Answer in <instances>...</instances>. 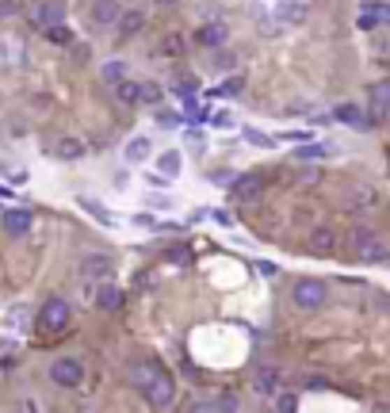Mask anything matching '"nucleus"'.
Wrapping results in <instances>:
<instances>
[{
	"label": "nucleus",
	"instance_id": "obj_1",
	"mask_svg": "<svg viewBox=\"0 0 390 413\" xmlns=\"http://www.w3.org/2000/svg\"><path fill=\"white\" fill-rule=\"evenodd\" d=\"M134 383H138V391H142V398H145V406L150 410H168L173 406V398H176V383H173V375H168L161 363H138L134 368Z\"/></svg>",
	"mask_w": 390,
	"mask_h": 413
},
{
	"label": "nucleus",
	"instance_id": "obj_2",
	"mask_svg": "<svg viewBox=\"0 0 390 413\" xmlns=\"http://www.w3.org/2000/svg\"><path fill=\"white\" fill-rule=\"evenodd\" d=\"M291 298H295V306L303 314H314V310H322V306L329 303V287H325L322 280H314V275H303V280L291 287Z\"/></svg>",
	"mask_w": 390,
	"mask_h": 413
},
{
	"label": "nucleus",
	"instance_id": "obj_3",
	"mask_svg": "<svg viewBox=\"0 0 390 413\" xmlns=\"http://www.w3.org/2000/svg\"><path fill=\"white\" fill-rule=\"evenodd\" d=\"M50 383L62 386V391H77L85 383V363L73 360V356H62V360L50 363Z\"/></svg>",
	"mask_w": 390,
	"mask_h": 413
},
{
	"label": "nucleus",
	"instance_id": "obj_4",
	"mask_svg": "<svg viewBox=\"0 0 390 413\" xmlns=\"http://www.w3.org/2000/svg\"><path fill=\"white\" fill-rule=\"evenodd\" d=\"M73 310L65 298H46L43 310H38V329H46V333H62L65 326H69Z\"/></svg>",
	"mask_w": 390,
	"mask_h": 413
},
{
	"label": "nucleus",
	"instance_id": "obj_5",
	"mask_svg": "<svg viewBox=\"0 0 390 413\" xmlns=\"http://www.w3.org/2000/svg\"><path fill=\"white\" fill-rule=\"evenodd\" d=\"M31 23H35L38 31L46 27H58V23H65V0H38V4H31Z\"/></svg>",
	"mask_w": 390,
	"mask_h": 413
},
{
	"label": "nucleus",
	"instance_id": "obj_6",
	"mask_svg": "<svg viewBox=\"0 0 390 413\" xmlns=\"http://www.w3.org/2000/svg\"><path fill=\"white\" fill-rule=\"evenodd\" d=\"M230 196L238 199V203H257V199L264 196V180H260L257 173H241V176H233Z\"/></svg>",
	"mask_w": 390,
	"mask_h": 413
},
{
	"label": "nucleus",
	"instance_id": "obj_7",
	"mask_svg": "<svg viewBox=\"0 0 390 413\" xmlns=\"http://www.w3.org/2000/svg\"><path fill=\"white\" fill-rule=\"evenodd\" d=\"M0 226H4V233H12V238H27L31 226H35V215H31L27 207H8Z\"/></svg>",
	"mask_w": 390,
	"mask_h": 413
},
{
	"label": "nucleus",
	"instance_id": "obj_8",
	"mask_svg": "<svg viewBox=\"0 0 390 413\" xmlns=\"http://www.w3.org/2000/svg\"><path fill=\"white\" fill-rule=\"evenodd\" d=\"M111 272H115V261H111L108 253H88L85 261H80V275H85V283H92V280H108Z\"/></svg>",
	"mask_w": 390,
	"mask_h": 413
},
{
	"label": "nucleus",
	"instance_id": "obj_9",
	"mask_svg": "<svg viewBox=\"0 0 390 413\" xmlns=\"http://www.w3.org/2000/svg\"><path fill=\"white\" fill-rule=\"evenodd\" d=\"M88 15H92L96 27H115L119 15H123V4H119V0H92Z\"/></svg>",
	"mask_w": 390,
	"mask_h": 413
},
{
	"label": "nucleus",
	"instance_id": "obj_10",
	"mask_svg": "<svg viewBox=\"0 0 390 413\" xmlns=\"http://www.w3.org/2000/svg\"><path fill=\"white\" fill-rule=\"evenodd\" d=\"M333 119H340V123L356 126V131H368V126H375V115H371V111L363 115L356 103H337V108H333Z\"/></svg>",
	"mask_w": 390,
	"mask_h": 413
},
{
	"label": "nucleus",
	"instance_id": "obj_11",
	"mask_svg": "<svg viewBox=\"0 0 390 413\" xmlns=\"http://www.w3.org/2000/svg\"><path fill=\"white\" fill-rule=\"evenodd\" d=\"M226 35H230V27H226L222 20H210V23H203V27L195 31V43L207 46V50H215V46L226 43Z\"/></svg>",
	"mask_w": 390,
	"mask_h": 413
},
{
	"label": "nucleus",
	"instance_id": "obj_12",
	"mask_svg": "<svg viewBox=\"0 0 390 413\" xmlns=\"http://www.w3.org/2000/svg\"><path fill=\"white\" fill-rule=\"evenodd\" d=\"M123 298H127V295L115 287V283H100V287H96V295H92V303L100 306L103 314H115L119 306H123Z\"/></svg>",
	"mask_w": 390,
	"mask_h": 413
},
{
	"label": "nucleus",
	"instance_id": "obj_13",
	"mask_svg": "<svg viewBox=\"0 0 390 413\" xmlns=\"http://www.w3.org/2000/svg\"><path fill=\"white\" fill-rule=\"evenodd\" d=\"M333 249H337V230H333V226H314L310 230V253L329 256Z\"/></svg>",
	"mask_w": 390,
	"mask_h": 413
},
{
	"label": "nucleus",
	"instance_id": "obj_14",
	"mask_svg": "<svg viewBox=\"0 0 390 413\" xmlns=\"http://www.w3.org/2000/svg\"><path fill=\"white\" fill-rule=\"evenodd\" d=\"M142 27H145V12H138V8H123V15H119V23H115L119 38H134Z\"/></svg>",
	"mask_w": 390,
	"mask_h": 413
},
{
	"label": "nucleus",
	"instance_id": "obj_15",
	"mask_svg": "<svg viewBox=\"0 0 390 413\" xmlns=\"http://www.w3.org/2000/svg\"><path fill=\"white\" fill-rule=\"evenodd\" d=\"M150 153H153V142L145 134H134L127 142V150H123V157L130 161V165H142V161H150Z\"/></svg>",
	"mask_w": 390,
	"mask_h": 413
},
{
	"label": "nucleus",
	"instance_id": "obj_16",
	"mask_svg": "<svg viewBox=\"0 0 390 413\" xmlns=\"http://www.w3.org/2000/svg\"><path fill=\"white\" fill-rule=\"evenodd\" d=\"M253 391L260 394V398H272V394H280V371H275V368H264V371H257V379H253Z\"/></svg>",
	"mask_w": 390,
	"mask_h": 413
},
{
	"label": "nucleus",
	"instance_id": "obj_17",
	"mask_svg": "<svg viewBox=\"0 0 390 413\" xmlns=\"http://www.w3.org/2000/svg\"><path fill=\"white\" fill-rule=\"evenodd\" d=\"M310 15V4L306 0H283L280 4V23H303Z\"/></svg>",
	"mask_w": 390,
	"mask_h": 413
},
{
	"label": "nucleus",
	"instance_id": "obj_18",
	"mask_svg": "<svg viewBox=\"0 0 390 413\" xmlns=\"http://www.w3.org/2000/svg\"><path fill=\"white\" fill-rule=\"evenodd\" d=\"M111 92H115V100L119 103H127V108H134V103H142V85H138V80H119L115 88H111Z\"/></svg>",
	"mask_w": 390,
	"mask_h": 413
},
{
	"label": "nucleus",
	"instance_id": "obj_19",
	"mask_svg": "<svg viewBox=\"0 0 390 413\" xmlns=\"http://www.w3.org/2000/svg\"><path fill=\"white\" fill-rule=\"evenodd\" d=\"M54 153H58V161H80L88 150H85V142H80V138H58Z\"/></svg>",
	"mask_w": 390,
	"mask_h": 413
},
{
	"label": "nucleus",
	"instance_id": "obj_20",
	"mask_svg": "<svg viewBox=\"0 0 390 413\" xmlns=\"http://www.w3.org/2000/svg\"><path fill=\"white\" fill-rule=\"evenodd\" d=\"M371 115L383 119V111L390 108V85H371Z\"/></svg>",
	"mask_w": 390,
	"mask_h": 413
},
{
	"label": "nucleus",
	"instance_id": "obj_21",
	"mask_svg": "<svg viewBox=\"0 0 390 413\" xmlns=\"http://www.w3.org/2000/svg\"><path fill=\"white\" fill-rule=\"evenodd\" d=\"M100 77H103V85H108V88H115L119 80H127V61H123V58L108 61V66L100 69Z\"/></svg>",
	"mask_w": 390,
	"mask_h": 413
},
{
	"label": "nucleus",
	"instance_id": "obj_22",
	"mask_svg": "<svg viewBox=\"0 0 390 413\" xmlns=\"http://www.w3.org/2000/svg\"><path fill=\"white\" fill-rule=\"evenodd\" d=\"M157 168H161L165 176H180V168H184V157H180L176 150H165V153L157 157Z\"/></svg>",
	"mask_w": 390,
	"mask_h": 413
},
{
	"label": "nucleus",
	"instance_id": "obj_23",
	"mask_svg": "<svg viewBox=\"0 0 390 413\" xmlns=\"http://www.w3.org/2000/svg\"><path fill=\"white\" fill-rule=\"evenodd\" d=\"M356 256H360V261L363 264H375V261H387V245H383V241H368V245H363V249H356Z\"/></svg>",
	"mask_w": 390,
	"mask_h": 413
},
{
	"label": "nucleus",
	"instance_id": "obj_24",
	"mask_svg": "<svg viewBox=\"0 0 390 413\" xmlns=\"http://www.w3.org/2000/svg\"><path fill=\"white\" fill-rule=\"evenodd\" d=\"M356 27H360V31H375V27H383V23H379V4L360 8V15H356Z\"/></svg>",
	"mask_w": 390,
	"mask_h": 413
},
{
	"label": "nucleus",
	"instance_id": "obj_25",
	"mask_svg": "<svg viewBox=\"0 0 390 413\" xmlns=\"http://www.w3.org/2000/svg\"><path fill=\"white\" fill-rule=\"evenodd\" d=\"M329 153H337V145H306V150H295V161H318Z\"/></svg>",
	"mask_w": 390,
	"mask_h": 413
},
{
	"label": "nucleus",
	"instance_id": "obj_26",
	"mask_svg": "<svg viewBox=\"0 0 390 413\" xmlns=\"http://www.w3.org/2000/svg\"><path fill=\"white\" fill-rule=\"evenodd\" d=\"M161 100H165L161 85H153V80H142V103H150V108H161Z\"/></svg>",
	"mask_w": 390,
	"mask_h": 413
},
{
	"label": "nucleus",
	"instance_id": "obj_27",
	"mask_svg": "<svg viewBox=\"0 0 390 413\" xmlns=\"http://www.w3.org/2000/svg\"><path fill=\"white\" fill-rule=\"evenodd\" d=\"M80 207H85V210H88V215H92V218H96V222H103V226H115V218H111V215H108V210H103L100 203H96V199H80Z\"/></svg>",
	"mask_w": 390,
	"mask_h": 413
},
{
	"label": "nucleus",
	"instance_id": "obj_28",
	"mask_svg": "<svg viewBox=\"0 0 390 413\" xmlns=\"http://www.w3.org/2000/svg\"><path fill=\"white\" fill-rule=\"evenodd\" d=\"M348 241H352V253H356V249H363L368 241H375V230H368V226H356V230L348 233Z\"/></svg>",
	"mask_w": 390,
	"mask_h": 413
},
{
	"label": "nucleus",
	"instance_id": "obj_29",
	"mask_svg": "<svg viewBox=\"0 0 390 413\" xmlns=\"http://www.w3.org/2000/svg\"><path fill=\"white\" fill-rule=\"evenodd\" d=\"M46 38L58 43V46H65V43H73V31L65 27V23H58V27H46Z\"/></svg>",
	"mask_w": 390,
	"mask_h": 413
},
{
	"label": "nucleus",
	"instance_id": "obj_30",
	"mask_svg": "<svg viewBox=\"0 0 390 413\" xmlns=\"http://www.w3.org/2000/svg\"><path fill=\"white\" fill-rule=\"evenodd\" d=\"M210 66H215V69H233V54L222 50V46H215V54H210Z\"/></svg>",
	"mask_w": 390,
	"mask_h": 413
},
{
	"label": "nucleus",
	"instance_id": "obj_31",
	"mask_svg": "<svg viewBox=\"0 0 390 413\" xmlns=\"http://www.w3.org/2000/svg\"><path fill=\"white\" fill-rule=\"evenodd\" d=\"M161 54H165V58H176V54H184V38H180V35H168L165 43H161Z\"/></svg>",
	"mask_w": 390,
	"mask_h": 413
},
{
	"label": "nucleus",
	"instance_id": "obj_32",
	"mask_svg": "<svg viewBox=\"0 0 390 413\" xmlns=\"http://www.w3.org/2000/svg\"><path fill=\"white\" fill-rule=\"evenodd\" d=\"M207 123H210V126H218V131H230V126H233V115H230V111H215V115H210Z\"/></svg>",
	"mask_w": 390,
	"mask_h": 413
},
{
	"label": "nucleus",
	"instance_id": "obj_33",
	"mask_svg": "<svg viewBox=\"0 0 390 413\" xmlns=\"http://www.w3.org/2000/svg\"><path fill=\"white\" fill-rule=\"evenodd\" d=\"M352 203H356V207H360V203H363V207L375 203V191H371V188H356V191H352Z\"/></svg>",
	"mask_w": 390,
	"mask_h": 413
},
{
	"label": "nucleus",
	"instance_id": "obj_34",
	"mask_svg": "<svg viewBox=\"0 0 390 413\" xmlns=\"http://www.w3.org/2000/svg\"><path fill=\"white\" fill-rule=\"evenodd\" d=\"M241 88H245V77H230V80H226L222 88H218V92H226V96H238Z\"/></svg>",
	"mask_w": 390,
	"mask_h": 413
},
{
	"label": "nucleus",
	"instance_id": "obj_35",
	"mask_svg": "<svg viewBox=\"0 0 390 413\" xmlns=\"http://www.w3.org/2000/svg\"><path fill=\"white\" fill-rule=\"evenodd\" d=\"M157 123L161 126H180V115H176V111H168V108H161L157 111Z\"/></svg>",
	"mask_w": 390,
	"mask_h": 413
},
{
	"label": "nucleus",
	"instance_id": "obj_36",
	"mask_svg": "<svg viewBox=\"0 0 390 413\" xmlns=\"http://www.w3.org/2000/svg\"><path fill=\"white\" fill-rule=\"evenodd\" d=\"M295 406H298V398H295V394H280V398H275V410H283V413H291Z\"/></svg>",
	"mask_w": 390,
	"mask_h": 413
},
{
	"label": "nucleus",
	"instance_id": "obj_37",
	"mask_svg": "<svg viewBox=\"0 0 390 413\" xmlns=\"http://www.w3.org/2000/svg\"><path fill=\"white\" fill-rule=\"evenodd\" d=\"M176 92H180V96H192V92H195V77H176Z\"/></svg>",
	"mask_w": 390,
	"mask_h": 413
},
{
	"label": "nucleus",
	"instance_id": "obj_38",
	"mask_svg": "<svg viewBox=\"0 0 390 413\" xmlns=\"http://www.w3.org/2000/svg\"><path fill=\"white\" fill-rule=\"evenodd\" d=\"M15 12H20L15 0H0V20H8V15H15Z\"/></svg>",
	"mask_w": 390,
	"mask_h": 413
},
{
	"label": "nucleus",
	"instance_id": "obj_39",
	"mask_svg": "<svg viewBox=\"0 0 390 413\" xmlns=\"http://www.w3.org/2000/svg\"><path fill=\"white\" fill-rule=\"evenodd\" d=\"M210 180H215V184H230L233 173H230V168H218V173H210Z\"/></svg>",
	"mask_w": 390,
	"mask_h": 413
},
{
	"label": "nucleus",
	"instance_id": "obj_40",
	"mask_svg": "<svg viewBox=\"0 0 390 413\" xmlns=\"http://www.w3.org/2000/svg\"><path fill=\"white\" fill-rule=\"evenodd\" d=\"M150 184H153V188H168V184H173V180H168L165 173H153V176H150Z\"/></svg>",
	"mask_w": 390,
	"mask_h": 413
},
{
	"label": "nucleus",
	"instance_id": "obj_41",
	"mask_svg": "<svg viewBox=\"0 0 390 413\" xmlns=\"http://www.w3.org/2000/svg\"><path fill=\"white\" fill-rule=\"evenodd\" d=\"M8 54H12V46H8V43H0V73L8 69V61H12V58H8Z\"/></svg>",
	"mask_w": 390,
	"mask_h": 413
},
{
	"label": "nucleus",
	"instance_id": "obj_42",
	"mask_svg": "<svg viewBox=\"0 0 390 413\" xmlns=\"http://www.w3.org/2000/svg\"><path fill=\"white\" fill-rule=\"evenodd\" d=\"M249 142H257V145H272V138H264V134H257V131H245Z\"/></svg>",
	"mask_w": 390,
	"mask_h": 413
},
{
	"label": "nucleus",
	"instance_id": "obj_43",
	"mask_svg": "<svg viewBox=\"0 0 390 413\" xmlns=\"http://www.w3.org/2000/svg\"><path fill=\"white\" fill-rule=\"evenodd\" d=\"M379 23H383V27H390V4H379Z\"/></svg>",
	"mask_w": 390,
	"mask_h": 413
},
{
	"label": "nucleus",
	"instance_id": "obj_44",
	"mask_svg": "<svg viewBox=\"0 0 390 413\" xmlns=\"http://www.w3.org/2000/svg\"><path fill=\"white\" fill-rule=\"evenodd\" d=\"M157 8H173V4H180V0H153Z\"/></svg>",
	"mask_w": 390,
	"mask_h": 413
},
{
	"label": "nucleus",
	"instance_id": "obj_45",
	"mask_svg": "<svg viewBox=\"0 0 390 413\" xmlns=\"http://www.w3.org/2000/svg\"><path fill=\"white\" fill-rule=\"evenodd\" d=\"M383 123H390V108H387V111H383Z\"/></svg>",
	"mask_w": 390,
	"mask_h": 413
}]
</instances>
